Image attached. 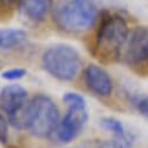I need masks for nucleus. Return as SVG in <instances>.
I'll return each mask as SVG.
<instances>
[{
  "instance_id": "obj_1",
  "label": "nucleus",
  "mask_w": 148,
  "mask_h": 148,
  "mask_svg": "<svg viewBox=\"0 0 148 148\" xmlns=\"http://www.w3.org/2000/svg\"><path fill=\"white\" fill-rule=\"evenodd\" d=\"M127 22L120 15H107L101 19L95 40V55L99 61L113 62L118 60L128 39Z\"/></svg>"
},
{
  "instance_id": "obj_2",
  "label": "nucleus",
  "mask_w": 148,
  "mask_h": 148,
  "mask_svg": "<svg viewBox=\"0 0 148 148\" xmlns=\"http://www.w3.org/2000/svg\"><path fill=\"white\" fill-rule=\"evenodd\" d=\"M98 15L93 0H58L53 10L55 23L65 32L82 33L90 29Z\"/></svg>"
},
{
  "instance_id": "obj_3",
  "label": "nucleus",
  "mask_w": 148,
  "mask_h": 148,
  "mask_svg": "<svg viewBox=\"0 0 148 148\" xmlns=\"http://www.w3.org/2000/svg\"><path fill=\"white\" fill-rule=\"evenodd\" d=\"M42 65L53 77L60 81H72L79 73L82 58L73 47L56 45L46 50L42 56Z\"/></svg>"
},
{
  "instance_id": "obj_4",
  "label": "nucleus",
  "mask_w": 148,
  "mask_h": 148,
  "mask_svg": "<svg viewBox=\"0 0 148 148\" xmlns=\"http://www.w3.org/2000/svg\"><path fill=\"white\" fill-rule=\"evenodd\" d=\"M60 112L56 104L45 95H38L29 103L28 130L38 138H47L57 130Z\"/></svg>"
},
{
  "instance_id": "obj_5",
  "label": "nucleus",
  "mask_w": 148,
  "mask_h": 148,
  "mask_svg": "<svg viewBox=\"0 0 148 148\" xmlns=\"http://www.w3.org/2000/svg\"><path fill=\"white\" fill-rule=\"evenodd\" d=\"M29 103L28 92L21 85L11 84L0 91V107L6 112L10 124L15 128L28 127Z\"/></svg>"
},
{
  "instance_id": "obj_6",
  "label": "nucleus",
  "mask_w": 148,
  "mask_h": 148,
  "mask_svg": "<svg viewBox=\"0 0 148 148\" xmlns=\"http://www.w3.org/2000/svg\"><path fill=\"white\" fill-rule=\"evenodd\" d=\"M121 56L135 71H148V27L141 26L130 32Z\"/></svg>"
},
{
  "instance_id": "obj_7",
  "label": "nucleus",
  "mask_w": 148,
  "mask_h": 148,
  "mask_svg": "<svg viewBox=\"0 0 148 148\" xmlns=\"http://www.w3.org/2000/svg\"><path fill=\"white\" fill-rule=\"evenodd\" d=\"M68 112L57 126V138L61 142H71L84 128L88 121L86 106H68Z\"/></svg>"
},
{
  "instance_id": "obj_8",
  "label": "nucleus",
  "mask_w": 148,
  "mask_h": 148,
  "mask_svg": "<svg viewBox=\"0 0 148 148\" xmlns=\"http://www.w3.org/2000/svg\"><path fill=\"white\" fill-rule=\"evenodd\" d=\"M84 82L90 91L100 97H107L113 91V82L108 73L100 66L90 64L85 68Z\"/></svg>"
},
{
  "instance_id": "obj_9",
  "label": "nucleus",
  "mask_w": 148,
  "mask_h": 148,
  "mask_svg": "<svg viewBox=\"0 0 148 148\" xmlns=\"http://www.w3.org/2000/svg\"><path fill=\"white\" fill-rule=\"evenodd\" d=\"M21 7L30 20L42 21L53 8V0H23Z\"/></svg>"
},
{
  "instance_id": "obj_10",
  "label": "nucleus",
  "mask_w": 148,
  "mask_h": 148,
  "mask_svg": "<svg viewBox=\"0 0 148 148\" xmlns=\"http://www.w3.org/2000/svg\"><path fill=\"white\" fill-rule=\"evenodd\" d=\"M27 39V34L21 29L7 28L0 30V48L5 50L14 49L21 46Z\"/></svg>"
},
{
  "instance_id": "obj_11",
  "label": "nucleus",
  "mask_w": 148,
  "mask_h": 148,
  "mask_svg": "<svg viewBox=\"0 0 148 148\" xmlns=\"http://www.w3.org/2000/svg\"><path fill=\"white\" fill-rule=\"evenodd\" d=\"M100 125L106 131L112 132L113 134H116L118 136H121V138L126 136V132H125L124 125L119 120H117L114 118H104V119L100 120Z\"/></svg>"
},
{
  "instance_id": "obj_12",
  "label": "nucleus",
  "mask_w": 148,
  "mask_h": 148,
  "mask_svg": "<svg viewBox=\"0 0 148 148\" xmlns=\"http://www.w3.org/2000/svg\"><path fill=\"white\" fill-rule=\"evenodd\" d=\"M23 0H0V18L11 15L16 7L21 6Z\"/></svg>"
},
{
  "instance_id": "obj_13",
  "label": "nucleus",
  "mask_w": 148,
  "mask_h": 148,
  "mask_svg": "<svg viewBox=\"0 0 148 148\" xmlns=\"http://www.w3.org/2000/svg\"><path fill=\"white\" fill-rule=\"evenodd\" d=\"M8 125H10L8 116L0 107V142H6L8 138Z\"/></svg>"
},
{
  "instance_id": "obj_14",
  "label": "nucleus",
  "mask_w": 148,
  "mask_h": 148,
  "mask_svg": "<svg viewBox=\"0 0 148 148\" xmlns=\"http://www.w3.org/2000/svg\"><path fill=\"white\" fill-rule=\"evenodd\" d=\"M63 101L68 106H86L85 99L75 92H68L63 96Z\"/></svg>"
},
{
  "instance_id": "obj_15",
  "label": "nucleus",
  "mask_w": 148,
  "mask_h": 148,
  "mask_svg": "<svg viewBox=\"0 0 148 148\" xmlns=\"http://www.w3.org/2000/svg\"><path fill=\"white\" fill-rule=\"evenodd\" d=\"M26 75V70L25 69H20V68H15V69H10L6 70L1 73L3 78L7 79V81H15V79H20Z\"/></svg>"
},
{
  "instance_id": "obj_16",
  "label": "nucleus",
  "mask_w": 148,
  "mask_h": 148,
  "mask_svg": "<svg viewBox=\"0 0 148 148\" xmlns=\"http://www.w3.org/2000/svg\"><path fill=\"white\" fill-rule=\"evenodd\" d=\"M135 105H136L138 111L141 114L148 117V96H143V97L139 98L135 101Z\"/></svg>"
},
{
  "instance_id": "obj_17",
  "label": "nucleus",
  "mask_w": 148,
  "mask_h": 148,
  "mask_svg": "<svg viewBox=\"0 0 148 148\" xmlns=\"http://www.w3.org/2000/svg\"><path fill=\"white\" fill-rule=\"evenodd\" d=\"M99 148H124V146L117 141H107V142H104Z\"/></svg>"
}]
</instances>
